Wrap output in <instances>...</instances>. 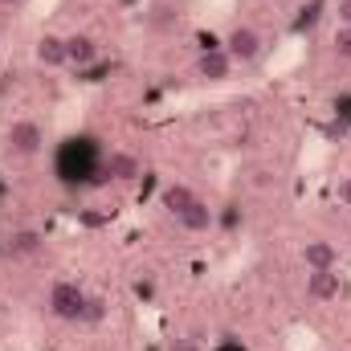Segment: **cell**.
Returning <instances> with one entry per match:
<instances>
[{"instance_id": "6da1fadb", "label": "cell", "mask_w": 351, "mask_h": 351, "mask_svg": "<svg viewBox=\"0 0 351 351\" xmlns=\"http://www.w3.org/2000/svg\"><path fill=\"white\" fill-rule=\"evenodd\" d=\"M102 156H106V152L98 147V139L74 135V139H66L62 152H58V176H62L66 184H82V180L102 172Z\"/></svg>"}, {"instance_id": "7a4b0ae2", "label": "cell", "mask_w": 351, "mask_h": 351, "mask_svg": "<svg viewBox=\"0 0 351 351\" xmlns=\"http://www.w3.org/2000/svg\"><path fill=\"white\" fill-rule=\"evenodd\" d=\"M90 298H94V294H86L74 278H58V282L49 286V294H45V306H49V315L62 319V323H86Z\"/></svg>"}, {"instance_id": "3957f363", "label": "cell", "mask_w": 351, "mask_h": 351, "mask_svg": "<svg viewBox=\"0 0 351 351\" xmlns=\"http://www.w3.org/2000/svg\"><path fill=\"white\" fill-rule=\"evenodd\" d=\"M4 147H8L12 156H21V160L41 156V152H45V131H41V123H37V119H16V123H8Z\"/></svg>"}, {"instance_id": "277c9868", "label": "cell", "mask_w": 351, "mask_h": 351, "mask_svg": "<svg viewBox=\"0 0 351 351\" xmlns=\"http://www.w3.org/2000/svg\"><path fill=\"white\" fill-rule=\"evenodd\" d=\"M221 49H225L233 62L250 66V62H258V58H262V33H258V29H250V25H233V29L225 33Z\"/></svg>"}, {"instance_id": "5b68a950", "label": "cell", "mask_w": 351, "mask_h": 351, "mask_svg": "<svg viewBox=\"0 0 351 351\" xmlns=\"http://www.w3.org/2000/svg\"><path fill=\"white\" fill-rule=\"evenodd\" d=\"M343 294V274L335 269H306V298L315 302H335Z\"/></svg>"}, {"instance_id": "8992f818", "label": "cell", "mask_w": 351, "mask_h": 351, "mask_svg": "<svg viewBox=\"0 0 351 351\" xmlns=\"http://www.w3.org/2000/svg\"><path fill=\"white\" fill-rule=\"evenodd\" d=\"M98 41L86 37V33H70L66 37V66H74V70H90V66H98Z\"/></svg>"}, {"instance_id": "52a82bcc", "label": "cell", "mask_w": 351, "mask_h": 351, "mask_svg": "<svg viewBox=\"0 0 351 351\" xmlns=\"http://www.w3.org/2000/svg\"><path fill=\"white\" fill-rule=\"evenodd\" d=\"M176 225L184 229V233H208L213 225H217V208H208V200H192L184 213H176Z\"/></svg>"}, {"instance_id": "ba28073f", "label": "cell", "mask_w": 351, "mask_h": 351, "mask_svg": "<svg viewBox=\"0 0 351 351\" xmlns=\"http://www.w3.org/2000/svg\"><path fill=\"white\" fill-rule=\"evenodd\" d=\"M233 66H237V62H233L225 49H204V53H200V62H196V74H200L204 82H229Z\"/></svg>"}, {"instance_id": "9c48e42d", "label": "cell", "mask_w": 351, "mask_h": 351, "mask_svg": "<svg viewBox=\"0 0 351 351\" xmlns=\"http://www.w3.org/2000/svg\"><path fill=\"white\" fill-rule=\"evenodd\" d=\"M302 265H306V269H335V265H339V250H335L331 241L315 237V241L302 245Z\"/></svg>"}, {"instance_id": "30bf717a", "label": "cell", "mask_w": 351, "mask_h": 351, "mask_svg": "<svg viewBox=\"0 0 351 351\" xmlns=\"http://www.w3.org/2000/svg\"><path fill=\"white\" fill-rule=\"evenodd\" d=\"M102 180H135L139 176V160L131 152H106L102 156Z\"/></svg>"}, {"instance_id": "8fae6325", "label": "cell", "mask_w": 351, "mask_h": 351, "mask_svg": "<svg viewBox=\"0 0 351 351\" xmlns=\"http://www.w3.org/2000/svg\"><path fill=\"white\" fill-rule=\"evenodd\" d=\"M37 62L45 66V70H58V66H66V37H58V33H45V37H37Z\"/></svg>"}, {"instance_id": "7c38bea8", "label": "cell", "mask_w": 351, "mask_h": 351, "mask_svg": "<svg viewBox=\"0 0 351 351\" xmlns=\"http://www.w3.org/2000/svg\"><path fill=\"white\" fill-rule=\"evenodd\" d=\"M192 200H196V192H192L188 184H172V188L164 192V208H168L172 217H176V213H184V208H188Z\"/></svg>"}, {"instance_id": "4fadbf2b", "label": "cell", "mask_w": 351, "mask_h": 351, "mask_svg": "<svg viewBox=\"0 0 351 351\" xmlns=\"http://www.w3.org/2000/svg\"><path fill=\"white\" fill-rule=\"evenodd\" d=\"M37 250H41V233H33V229H25V233L8 237V254H21V258H29V254H37Z\"/></svg>"}, {"instance_id": "5bb4252c", "label": "cell", "mask_w": 351, "mask_h": 351, "mask_svg": "<svg viewBox=\"0 0 351 351\" xmlns=\"http://www.w3.org/2000/svg\"><path fill=\"white\" fill-rule=\"evenodd\" d=\"M331 49H335V58H339V62H351V29H348V25H339V29H335Z\"/></svg>"}, {"instance_id": "9a60e30c", "label": "cell", "mask_w": 351, "mask_h": 351, "mask_svg": "<svg viewBox=\"0 0 351 351\" xmlns=\"http://www.w3.org/2000/svg\"><path fill=\"white\" fill-rule=\"evenodd\" d=\"M335 196H339V204H343V208H351V176H343V180L335 184Z\"/></svg>"}, {"instance_id": "2e32d148", "label": "cell", "mask_w": 351, "mask_h": 351, "mask_svg": "<svg viewBox=\"0 0 351 351\" xmlns=\"http://www.w3.org/2000/svg\"><path fill=\"white\" fill-rule=\"evenodd\" d=\"M335 16H339V25L351 29V0H339V4H335Z\"/></svg>"}, {"instance_id": "e0dca14e", "label": "cell", "mask_w": 351, "mask_h": 351, "mask_svg": "<svg viewBox=\"0 0 351 351\" xmlns=\"http://www.w3.org/2000/svg\"><path fill=\"white\" fill-rule=\"evenodd\" d=\"M168 351H200V343H196V339H172Z\"/></svg>"}, {"instance_id": "ac0fdd59", "label": "cell", "mask_w": 351, "mask_h": 351, "mask_svg": "<svg viewBox=\"0 0 351 351\" xmlns=\"http://www.w3.org/2000/svg\"><path fill=\"white\" fill-rule=\"evenodd\" d=\"M237 221H241V213H237V208H233V204H229V208H225V217H221V225H225V229H233V225H237Z\"/></svg>"}, {"instance_id": "d6986e66", "label": "cell", "mask_w": 351, "mask_h": 351, "mask_svg": "<svg viewBox=\"0 0 351 351\" xmlns=\"http://www.w3.org/2000/svg\"><path fill=\"white\" fill-rule=\"evenodd\" d=\"M217 351H245V348H241L237 339H229V343H221V348H217Z\"/></svg>"}, {"instance_id": "ffe728a7", "label": "cell", "mask_w": 351, "mask_h": 351, "mask_svg": "<svg viewBox=\"0 0 351 351\" xmlns=\"http://www.w3.org/2000/svg\"><path fill=\"white\" fill-rule=\"evenodd\" d=\"M0 4H4V8H12V4H21V0H0Z\"/></svg>"}]
</instances>
